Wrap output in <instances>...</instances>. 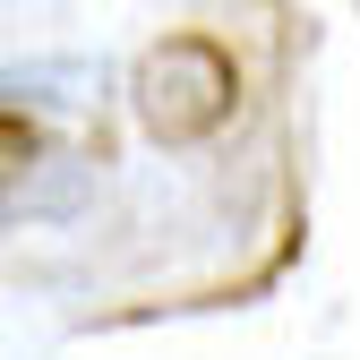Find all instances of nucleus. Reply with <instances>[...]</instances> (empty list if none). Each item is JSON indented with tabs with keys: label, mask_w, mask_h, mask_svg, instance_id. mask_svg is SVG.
Instances as JSON below:
<instances>
[{
	"label": "nucleus",
	"mask_w": 360,
	"mask_h": 360,
	"mask_svg": "<svg viewBox=\"0 0 360 360\" xmlns=\"http://www.w3.org/2000/svg\"><path fill=\"white\" fill-rule=\"evenodd\" d=\"M129 103L155 146H206L240 112V60L214 34H163L129 77Z\"/></svg>",
	"instance_id": "1"
},
{
	"label": "nucleus",
	"mask_w": 360,
	"mask_h": 360,
	"mask_svg": "<svg viewBox=\"0 0 360 360\" xmlns=\"http://www.w3.org/2000/svg\"><path fill=\"white\" fill-rule=\"evenodd\" d=\"M34 146H43V138H34V120L0 103V189H9V180H26V172H34Z\"/></svg>",
	"instance_id": "2"
}]
</instances>
